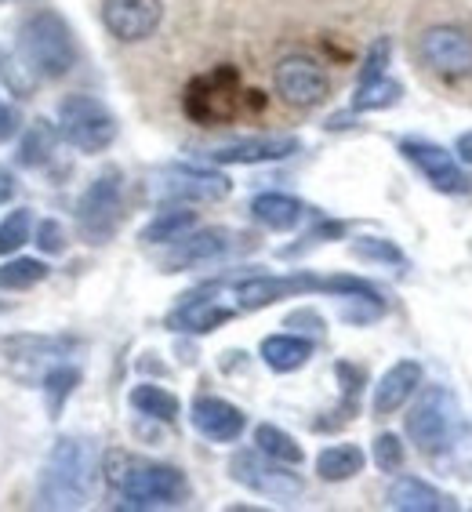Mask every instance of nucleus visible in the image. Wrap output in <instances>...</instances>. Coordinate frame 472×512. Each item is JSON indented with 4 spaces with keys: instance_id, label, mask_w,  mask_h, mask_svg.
Masks as SVG:
<instances>
[{
    "instance_id": "nucleus-1",
    "label": "nucleus",
    "mask_w": 472,
    "mask_h": 512,
    "mask_svg": "<svg viewBox=\"0 0 472 512\" xmlns=\"http://www.w3.org/2000/svg\"><path fill=\"white\" fill-rule=\"evenodd\" d=\"M99 480V451L84 436H62L40 469V509H84Z\"/></svg>"
},
{
    "instance_id": "nucleus-2",
    "label": "nucleus",
    "mask_w": 472,
    "mask_h": 512,
    "mask_svg": "<svg viewBox=\"0 0 472 512\" xmlns=\"http://www.w3.org/2000/svg\"><path fill=\"white\" fill-rule=\"evenodd\" d=\"M15 51L37 80H62L77 66V40L59 11H33L19 26Z\"/></svg>"
},
{
    "instance_id": "nucleus-3",
    "label": "nucleus",
    "mask_w": 472,
    "mask_h": 512,
    "mask_svg": "<svg viewBox=\"0 0 472 512\" xmlns=\"http://www.w3.org/2000/svg\"><path fill=\"white\" fill-rule=\"evenodd\" d=\"M117 487V509L128 512H153V509H178L189 502V480L182 469L164 462H135L120 473L109 476Z\"/></svg>"
},
{
    "instance_id": "nucleus-4",
    "label": "nucleus",
    "mask_w": 472,
    "mask_h": 512,
    "mask_svg": "<svg viewBox=\"0 0 472 512\" xmlns=\"http://www.w3.org/2000/svg\"><path fill=\"white\" fill-rule=\"evenodd\" d=\"M458 396L447 385H429L407 411V440L422 454H443L458 429Z\"/></svg>"
},
{
    "instance_id": "nucleus-5",
    "label": "nucleus",
    "mask_w": 472,
    "mask_h": 512,
    "mask_svg": "<svg viewBox=\"0 0 472 512\" xmlns=\"http://www.w3.org/2000/svg\"><path fill=\"white\" fill-rule=\"evenodd\" d=\"M59 135L80 153H102L117 138V117L95 95H69L59 106Z\"/></svg>"
},
{
    "instance_id": "nucleus-6",
    "label": "nucleus",
    "mask_w": 472,
    "mask_h": 512,
    "mask_svg": "<svg viewBox=\"0 0 472 512\" xmlns=\"http://www.w3.org/2000/svg\"><path fill=\"white\" fill-rule=\"evenodd\" d=\"M291 469L295 465L276 462V458L262 454L258 447L255 451H236L229 458V476L240 487H247V491L269 498V502H295V498H302L305 480L298 473H291Z\"/></svg>"
},
{
    "instance_id": "nucleus-7",
    "label": "nucleus",
    "mask_w": 472,
    "mask_h": 512,
    "mask_svg": "<svg viewBox=\"0 0 472 512\" xmlns=\"http://www.w3.org/2000/svg\"><path fill=\"white\" fill-rule=\"evenodd\" d=\"M124 215V186H120L117 171H106L84 189L77 204V229L88 244H106L120 226Z\"/></svg>"
},
{
    "instance_id": "nucleus-8",
    "label": "nucleus",
    "mask_w": 472,
    "mask_h": 512,
    "mask_svg": "<svg viewBox=\"0 0 472 512\" xmlns=\"http://www.w3.org/2000/svg\"><path fill=\"white\" fill-rule=\"evenodd\" d=\"M400 153L411 160L414 168L429 178V186L447 197H465L472 193V175L462 168V160L454 157L451 149L436 146V142H422V138H404Z\"/></svg>"
},
{
    "instance_id": "nucleus-9",
    "label": "nucleus",
    "mask_w": 472,
    "mask_h": 512,
    "mask_svg": "<svg viewBox=\"0 0 472 512\" xmlns=\"http://www.w3.org/2000/svg\"><path fill=\"white\" fill-rule=\"evenodd\" d=\"M273 84H276V95L295 109L320 106L327 99V91H331L327 69L316 59H309V55H287V59L276 62Z\"/></svg>"
},
{
    "instance_id": "nucleus-10",
    "label": "nucleus",
    "mask_w": 472,
    "mask_h": 512,
    "mask_svg": "<svg viewBox=\"0 0 472 512\" xmlns=\"http://www.w3.org/2000/svg\"><path fill=\"white\" fill-rule=\"evenodd\" d=\"M418 55L433 73L447 80L472 73V37L458 26H429L418 40Z\"/></svg>"
},
{
    "instance_id": "nucleus-11",
    "label": "nucleus",
    "mask_w": 472,
    "mask_h": 512,
    "mask_svg": "<svg viewBox=\"0 0 472 512\" xmlns=\"http://www.w3.org/2000/svg\"><path fill=\"white\" fill-rule=\"evenodd\" d=\"M324 291V276L313 273H287V276H247L236 284V309L258 313V309L284 302V298H302Z\"/></svg>"
},
{
    "instance_id": "nucleus-12",
    "label": "nucleus",
    "mask_w": 472,
    "mask_h": 512,
    "mask_svg": "<svg viewBox=\"0 0 472 512\" xmlns=\"http://www.w3.org/2000/svg\"><path fill=\"white\" fill-rule=\"evenodd\" d=\"M102 22L120 44H138L160 30L164 0H102Z\"/></svg>"
},
{
    "instance_id": "nucleus-13",
    "label": "nucleus",
    "mask_w": 472,
    "mask_h": 512,
    "mask_svg": "<svg viewBox=\"0 0 472 512\" xmlns=\"http://www.w3.org/2000/svg\"><path fill=\"white\" fill-rule=\"evenodd\" d=\"M233 182L218 171H200V168H171L160 182V197L178 200V204H215L226 200Z\"/></svg>"
},
{
    "instance_id": "nucleus-14",
    "label": "nucleus",
    "mask_w": 472,
    "mask_h": 512,
    "mask_svg": "<svg viewBox=\"0 0 472 512\" xmlns=\"http://www.w3.org/2000/svg\"><path fill=\"white\" fill-rule=\"evenodd\" d=\"M189 422L211 444H233V440L244 436L247 418L240 407L222 400V396H197L193 407H189Z\"/></svg>"
},
{
    "instance_id": "nucleus-15",
    "label": "nucleus",
    "mask_w": 472,
    "mask_h": 512,
    "mask_svg": "<svg viewBox=\"0 0 472 512\" xmlns=\"http://www.w3.org/2000/svg\"><path fill=\"white\" fill-rule=\"evenodd\" d=\"M236 73L233 69H218L211 77L197 80L193 91H189V113L204 124H218V120H229L236 113Z\"/></svg>"
},
{
    "instance_id": "nucleus-16",
    "label": "nucleus",
    "mask_w": 472,
    "mask_h": 512,
    "mask_svg": "<svg viewBox=\"0 0 472 512\" xmlns=\"http://www.w3.org/2000/svg\"><path fill=\"white\" fill-rule=\"evenodd\" d=\"M233 247V233L229 229H193L189 237H182L175 247H171V255L164 258V273H182V269H193V266H204V262H215L222 258Z\"/></svg>"
},
{
    "instance_id": "nucleus-17",
    "label": "nucleus",
    "mask_w": 472,
    "mask_h": 512,
    "mask_svg": "<svg viewBox=\"0 0 472 512\" xmlns=\"http://www.w3.org/2000/svg\"><path fill=\"white\" fill-rule=\"evenodd\" d=\"M302 142L291 135H276V138H240V142H229V146H218L207 153L211 164H273V160L295 157Z\"/></svg>"
},
{
    "instance_id": "nucleus-18",
    "label": "nucleus",
    "mask_w": 472,
    "mask_h": 512,
    "mask_svg": "<svg viewBox=\"0 0 472 512\" xmlns=\"http://www.w3.org/2000/svg\"><path fill=\"white\" fill-rule=\"evenodd\" d=\"M422 382H425V371L418 360H400V364H393L378 378V385H374V400H371L374 414H378V418L396 414L418 389H422Z\"/></svg>"
},
{
    "instance_id": "nucleus-19",
    "label": "nucleus",
    "mask_w": 472,
    "mask_h": 512,
    "mask_svg": "<svg viewBox=\"0 0 472 512\" xmlns=\"http://www.w3.org/2000/svg\"><path fill=\"white\" fill-rule=\"evenodd\" d=\"M385 505L400 512H454L458 502L451 494L436 491L433 483L418 480V476H396L385 491Z\"/></svg>"
},
{
    "instance_id": "nucleus-20",
    "label": "nucleus",
    "mask_w": 472,
    "mask_h": 512,
    "mask_svg": "<svg viewBox=\"0 0 472 512\" xmlns=\"http://www.w3.org/2000/svg\"><path fill=\"white\" fill-rule=\"evenodd\" d=\"M233 313L236 309L222 306L218 298H211L207 291H200V295H189L186 302L168 316V327L171 331H189V335H207V331L229 324Z\"/></svg>"
},
{
    "instance_id": "nucleus-21",
    "label": "nucleus",
    "mask_w": 472,
    "mask_h": 512,
    "mask_svg": "<svg viewBox=\"0 0 472 512\" xmlns=\"http://www.w3.org/2000/svg\"><path fill=\"white\" fill-rule=\"evenodd\" d=\"M258 353H262V364H266L269 371H276V375H291V371L309 364L313 342L302 335H269Z\"/></svg>"
},
{
    "instance_id": "nucleus-22",
    "label": "nucleus",
    "mask_w": 472,
    "mask_h": 512,
    "mask_svg": "<svg viewBox=\"0 0 472 512\" xmlns=\"http://www.w3.org/2000/svg\"><path fill=\"white\" fill-rule=\"evenodd\" d=\"M302 215H305L302 200L287 197V193H262V197L251 200V218H255L258 226L273 229V233L295 229L302 222Z\"/></svg>"
},
{
    "instance_id": "nucleus-23",
    "label": "nucleus",
    "mask_w": 472,
    "mask_h": 512,
    "mask_svg": "<svg viewBox=\"0 0 472 512\" xmlns=\"http://www.w3.org/2000/svg\"><path fill=\"white\" fill-rule=\"evenodd\" d=\"M367 454L356 444H331L316 454V476L324 483H345L356 473H364Z\"/></svg>"
},
{
    "instance_id": "nucleus-24",
    "label": "nucleus",
    "mask_w": 472,
    "mask_h": 512,
    "mask_svg": "<svg viewBox=\"0 0 472 512\" xmlns=\"http://www.w3.org/2000/svg\"><path fill=\"white\" fill-rule=\"evenodd\" d=\"M197 229V211H189V204H175L168 211H160L146 229H142V240L146 244H178L182 237H189Z\"/></svg>"
},
{
    "instance_id": "nucleus-25",
    "label": "nucleus",
    "mask_w": 472,
    "mask_h": 512,
    "mask_svg": "<svg viewBox=\"0 0 472 512\" xmlns=\"http://www.w3.org/2000/svg\"><path fill=\"white\" fill-rule=\"evenodd\" d=\"M131 407L138 414H146L153 422H178V414H182V404H178V396L168 393V389H160V385H135L131 389Z\"/></svg>"
},
{
    "instance_id": "nucleus-26",
    "label": "nucleus",
    "mask_w": 472,
    "mask_h": 512,
    "mask_svg": "<svg viewBox=\"0 0 472 512\" xmlns=\"http://www.w3.org/2000/svg\"><path fill=\"white\" fill-rule=\"evenodd\" d=\"M255 447L262 454H269V458H276V462H284V465H302L305 462V451L302 444H298L295 436L284 433L280 425H258L255 429Z\"/></svg>"
},
{
    "instance_id": "nucleus-27",
    "label": "nucleus",
    "mask_w": 472,
    "mask_h": 512,
    "mask_svg": "<svg viewBox=\"0 0 472 512\" xmlns=\"http://www.w3.org/2000/svg\"><path fill=\"white\" fill-rule=\"evenodd\" d=\"M55 142H59V131L51 128L48 120H37L26 128L22 135V146H19V160L26 168H40V164H48L51 153H55Z\"/></svg>"
},
{
    "instance_id": "nucleus-28",
    "label": "nucleus",
    "mask_w": 472,
    "mask_h": 512,
    "mask_svg": "<svg viewBox=\"0 0 472 512\" xmlns=\"http://www.w3.org/2000/svg\"><path fill=\"white\" fill-rule=\"evenodd\" d=\"M400 99H404V88H400V80L378 77V80H371V84H356L353 109H356V113H374V109L396 106Z\"/></svg>"
},
{
    "instance_id": "nucleus-29",
    "label": "nucleus",
    "mask_w": 472,
    "mask_h": 512,
    "mask_svg": "<svg viewBox=\"0 0 472 512\" xmlns=\"http://www.w3.org/2000/svg\"><path fill=\"white\" fill-rule=\"evenodd\" d=\"M48 276V266L40 258H11L8 266H0V287L8 291H26Z\"/></svg>"
},
{
    "instance_id": "nucleus-30",
    "label": "nucleus",
    "mask_w": 472,
    "mask_h": 512,
    "mask_svg": "<svg viewBox=\"0 0 472 512\" xmlns=\"http://www.w3.org/2000/svg\"><path fill=\"white\" fill-rule=\"evenodd\" d=\"M80 382V371L77 367H51L48 375L40 378V389L48 393V404H51V418H59L62 411V400H66Z\"/></svg>"
},
{
    "instance_id": "nucleus-31",
    "label": "nucleus",
    "mask_w": 472,
    "mask_h": 512,
    "mask_svg": "<svg viewBox=\"0 0 472 512\" xmlns=\"http://www.w3.org/2000/svg\"><path fill=\"white\" fill-rule=\"evenodd\" d=\"M353 255L364 258V262H382V266H407V255L400 251V247L393 244V240L385 237H360L353 240Z\"/></svg>"
},
{
    "instance_id": "nucleus-32",
    "label": "nucleus",
    "mask_w": 472,
    "mask_h": 512,
    "mask_svg": "<svg viewBox=\"0 0 472 512\" xmlns=\"http://www.w3.org/2000/svg\"><path fill=\"white\" fill-rule=\"evenodd\" d=\"M371 458L382 473H400L404 462H407L404 440H400L396 433H378L374 436V444H371Z\"/></svg>"
},
{
    "instance_id": "nucleus-33",
    "label": "nucleus",
    "mask_w": 472,
    "mask_h": 512,
    "mask_svg": "<svg viewBox=\"0 0 472 512\" xmlns=\"http://www.w3.org/2000/svg\"><path fill=\"white\" fill-rule=\"evenodd\" d=\"M26 240H30V207H19L0 222V255H15Z\"/></svg>"
},
{
    "instance_id": "nucleus-34",
    "label": "nucleus",
    "mask_w": 472,
    "mask_h": 512,
    "mask_svg": "<svg viewBox=\"0 0 472 512\" xmlns=\"http://www.w3.org/2000/svg\"><path fill=\"white\" fill-rule=\"evenodd\" d=\"M389 59H393V44H389V37H378L371 44V51H367L364 66H360V84H371V80L385 77Z\"/></svg>"
},
{
    "instance_id": "nucleus-35",
    "label": "nucleus",
    "mask_w": 472,
    "mask_h": 512,
    "mask_svg": "<svg viewBox=\"0 0 472 512\" xmlns=\"http://www.w3.org/2000/svg\"><path fill=\"white\" fill-rule=\"evenodd\" d=\"M37 244H40V251H48V255H62V251H66V233H62V226L55 218H44L37 226Z\"/></svg>"
},
{
    "instance_id": "nucleus-36",
    "label": "nucleus",
    "mask_w": 472,
    "mask_h": 512,
    "mask_svg": "<svg viewBox=\"0 0 472 512\" xmlns=\"http://www.w3.org/2000/svg\"><path fill=\"white\" fill-rule=\"evenodd\" d=\"M22 131V113L8 102H0V142H8Z\"/></svg>"
},
{
    "instance_id": "nucleus-37",
    "label": "nucleus",
    "mask_w": 472,
    "mask_h": 512,
    "mask_svg": "<svg viewBox=\"0 0 472 512\" xmlns=\"http://www.w3.org/2000/svg\"><path fill=\"white\" fill-rule=\"evenodd\" d=\"M15 189H19V182H15L11 168H4V164H0V204H8V200L15 197Z\"/></svg>"
},
{
    "instance_id": "nucleus-38",
    "label": "nucleus",
    "mask_w": 472,
    "mask_h": 512,
    "mask_svg": "<svg viewBox=\"0 0 472 512\" xmlns=\"http://www.w3.org/2000/svg\"><path fill=\"white\" fill-rule=\"evenodd\" d=\"M454 153H458V160H462V164H469V168H472V131H462V135H458V142H454Z\"/></svg>"
}]
</instances>
